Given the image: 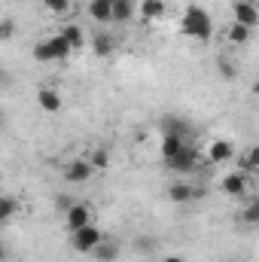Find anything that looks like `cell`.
<instances>
[{"label": "cell", "mask_w": 259, "mask_h": 262, "mask_svg": "<svg viewBox=\"0 0 259 262\" xmlns=\"http://www.w3.org/2000/svg\"><path fill=\"white\" fill-rule=\"evenodd\" d=\"M165 168L174 171V174H192L195 168H198V152H195V146L186 143V146L180 149V156H174L171 162H165Z\"/></svg>", "instance_id": "cell-4"}, {"label": "cell", "mask_w": 259, "mask_h": 262, "mask_svg": "<svg viewBox=\"0 0 259 262\" xmlns=\"http://www.w3.org/2000/svg\"><path fill=\"white\" fill-rule=\"evenodd\" d=\"M168 198H171L174 204H189V201H195V198H201V189H198V186H192V183L177 180V183H171Z\"/></svg>", "instance_id": "cell-9"}, {"label": "cell", "mask_w": 259, "mask_h": 262, "mask_svg": "<svg viewBox=\"0 0 259 262\" xmlns=\"http://www.w3.org/2000/svg\"><path fill=\"white\" fill-rule=\"evenodd\" d=\"M250 31H253V28H247V25H241V21H232L226 34H229V43H235V46H247V43H250Z\"/></svg>", "instance_id": "cell-18"}, {"label": "cell", "mask_w": 259, "mask_h": 262, "mask_svg": "<svg viewBox=\"0 0 259 262\" xmlns=\"http://www.w3.org/2000/svg\"><path fill=\"white\" fill-rule=\"evenodd\" d=\"M89 15H92V21H98V25H107V21H113V0H89Z\"/></svg>", "instance_id": "cell-10"}, {"label": "cell", "mask_w": 259, "mask_h": 262, "mask_svg": "<svg viewBox=\"0 0 259 262\" xmlns=\"http://www.w3.org/2000/svg\"><path fill=\"white\" fill-rule=\"evenodd\" d=\"M37 104L43 113H61V95L55 89H40L37 92Z\"/></svg>", "instance_id": "cell-13"}, {"label": "cell", "mask_w": 259, "mask_h": 262, "mask_svg": "<svg viewBox=\"0 0 259 262\" xmlns=\"http://www.w3.org/2000/svg\"><path fill=\"white\" fill-rule=\"evenodd\" d=\"M253 92H256V95H259V79H256V85H253Z\"/></svg>", "instance_id": "cell-29"}, {"label": "cell", "mask_w": 259, "mask_h": 262, "mask_svg": "<svg viewBox=\"0 0 259 262\" xmlns=\"http://www.w3.org/2000/svg\"><path fill=\"white\" fill-rule=\"evenodd\" d=\"M250 174H244V171H229L223 180H220V186H223V192L232 198H244L247 195V189H250V180H247Z\"/></svg>", "instance_id": "cell-5"}, {"label": "cell", "mask_w": 259, "mask_h": 262, "mask_svg": "<svg viewBox=\"0 0 259 262\" xmlns=\"http://www.w3.org/2000/svg\"><path fill=\"white\" fill-rule=\"evenodd\" d=\"M162 262H183V259H180V256H165Z\"/></svg>", "instance_id": "cell-28"}, {"label": "cell", "mask_w": 259, "mask_h": 262, "mask_svg": "<svg viewBox=\"0 0 259 262\" xmlns=\"http://www.w3.org/2000/svg\"><path fill=\"white\" fill-rule=\"evenodd\" d=\"M180 34L183 37H189V40H198V43H210V37H213V18L207 15V9L204 6H186L183 9V18H180Z\"/></svg>", "instance_id": "cell-1"}, {"label": "cell", "mask_w": 259, "mask_h": 262, "mask_svg": "<svg viewBox=\"0 0 259 262\" xmlns=\"http://www.w3.org/2000/svg\"><path fill=\"white\" fill-rule=\"evenodd\" d=\"M137 12H140L143 21H156V18H162L168 12V6H165V0H140Z\"/></svg>", "instance_id": "cell-14"}, {"label": "cell", "mask_w": 259, "mask_h": 262, "mask_svg": "<svg viewBox=\"0 0 259 262\" xmlns=\"http://www.w3.org/2000/svg\"><path fill=\"white\" fill-rule=\"evenodd\" d=\"M92 49H95V55H98V58H107V55L113 52V37H110V34H95Z\"/></svg>", "instance_id": "cell-21"}, {"label": "cell", "mask_w": 259, "mask_h": 262, "mask_svg": "<svg viewBox=\"0 0 259 262\" xmlns=\"http://www.w3.org/2000/svg\"><path fill=\"white\" fill-rule=\"evenodd\" d=\"M137 6L140 3H134V0H113V21H119V25L131 21L137 15Z\"/></svg>", "instance_id": "cell-15"}, {"label": "cell", "mask_w": 259, "mask_h": 262, "mask_svg": "<svg viewBox=\"0 0 259 262\" xmlns=\"http://www.w3.org/2000/svg\"><path fill=\"white\" fill-rule=\"evenodd\" d=\"M43 6L52 12V15H67L73 9V0H43Z\"/></svg>", "instance_id": "cell-24"}, {"label": "cell", "mask_w": 259, "mask_h": 262, "mask_svg": "<svg viewBox=\"0 0 259 262\" xmlns=\"http://www.w3.org/2000/svg\"><path fill=\"white\" fill-rule=\"evenodd\" d=\"M89 162L95 165V171H104V168L110 165V152H107V149H92V152H89Z\"/></svg>", "instance_id": "cell-25"}, {"label": "cell", "mask_w": 259, "mask_h": 262, "mask_svg": "<svg viewBox=\"0 0 259 262\" xmlns=\"http://www.w3.org/2000/svg\"><path fill=\"white\" fill-rule=\"evenodd\" d=\"M89 256H92V259H98V262H113L116 256H119V244H116V241H110V238H104V241L89 253Z\"/></svg>", "instance_id": "cell-16"}, {"label": "cell", "mask_w": 259, "mask_h": 262, "mask_svg": "<svg viewBox=\"0 0 259 262\" xmlns=\"http://www.w3.org/2000/svg\"><path fill=\"white\" fill-rule=\"evenodd\" d=\"M101 241H104V232H101L95 223L85 226V229H79V232H70V244H73L76 253H92Z\"/></svg>", "instance_id": "cell-3"}, {"label": "cell", "mask_w": 259, "mask_h": 262, "mask_svg": "<svg viewBox=\"0 0 259 262\" xmlns=\"http://www.w3.org/2000/svg\"><path fill=\"white\" fill-rule=\"evenodd\" d=\"M64 216H67V229H70V232H79V229L92 226V210H89L85 201H73L64 210Z\"/></svg>", "instance_id": "cell-6"}, {"label": "cell", "mask_w": 259, "mask_h": 262, "mask_svg": "<svg viewBox=\"0 0 259 262\" xmlns=\"http://www.w3.org/2000/svg\"><path fill=\"white\" fill-rule=\"evenodd\" d=\"M95 174V165L89 159H73L64 165V180L67 183H89Z\"/></svg>", "instance_id": "cell-7"}, {"label": "cell", "mask_w": 259, "mask_h": 262, "mask_svg": "<svg viewBox=\"0 0 259 262\" xmlns=\"http://www.w3.org/2000/svg\"><path fill=\"white\" fill-rule=\"evenodd\" d=\"M217 73H220L223 79H229V82H232V79L238 76V67H235V61H232V58L220 55V58H217Z\"/></svg>", "instance_id": "cell-22"}, {"label": "cell", "mask_w": 259, "mask_h": 262, "mask_svg": "<svg viewBox=\"0 0 259 262\" xmlns=\"http://www.w3.org/2000/svg\"><path fill=\"white\" fill-rule=\"evenodd\" d=\"M12 34H15V21L12 18H3L0 21V40H12Z\"/></svg>", "instance_id": "cell-27"}, {"label": "cell", "mask_w": 259, "mask_h": 262, "mask_svg": "<svg viewBox=\"0 0 259 262\" xmlns=\"http://www.w3.org/2000/svg\"><path fill=\"white\" fill-rule=\"evenodd\" d=\"M15 210H18V201H15L12 195L0 198V223H9V220L15 216Z\"/></svg>", "instance_id": "cell-23"}, {"label": "cell", "mask_w": 259, "mask_h": 262, "mask_svg": "<svg viewBox=\"0 0 259 262\" xmlns=\"http://www.w3.org/2000/svg\"><path fill=\"white\" fill-rule=\"evenodd\" d=\"M229 159H235V146H232L229 140H213V143L207 146V162L220 165V162H229Z\"/></svg>", "instance_id": "cell-11"}, {"label": "cell", "mask_w": 259, "mask_h": 262, "mask_svg": "<svg viewBox=\"0 0 259 262\" xmlns=\"http://www.w3.org/2000/svg\"><path fill=\"white\" fill-rule=\"evenodd\" d=\"M61 37L73 46V52L82 49V43H85V31H82L79 25H64V28H61Z\"/></svg>", "instance_id": "cell-19"}, {"label": "cell", "mask_w": 259, "mask_h": 262, "mask_svg": "<svg viewBox=\"0 0 259 262\" xmlns=\"http://www.w3.org/2000/svg\"><path fill=\"white\" fill-rule=\"evenodd\" d=\"M244 223L259 226V198H253V201L247 204V210H244Z\"/></svg>", "instance_id": "cell-26"}, {"label": "cell", "mask_w": 259, "mask_h": 262, "mask_svg": "<svg viewBox=\"0 0 259 262\" xmlns=\"http://www.w3.org/2000/svg\"><path fill=\"white\" fill-rule=\"evenodd\" d=\"M186 146L183 137H174V134H162V162H171L174 156H180V149Z\"/></svg>", "instance_id": "cell-17"}, {"label": "cell", "mask_w": 259, "mask_h": 262, "mask_svg": "<svg viewBox=\"0 0 259 262\" xmlns=\"http://www.w3.org/2000/svg\"><path fill=\"white\" fill-rule=\"evenodd\" d=\"M232 18L241 21V25H247V28H256L259 25L256 3H253V0H235V3H232Z\"/></svg>", "instance_id": "cell-8"}, {"label": "cell", "mask_w": 259, "mask_h": 262, "mask_svg": "<svg viewBox=\"0 0 259 262\" xmlns=\"http://www.w3.org/2000/svg\"><path fill=\"white\" fill-rule=\"evenodd\" d=\"M238 171H244V174L259 171V146H250V149L238 159Z\"/></svg>", "instance_id": "cell-20"}, {"label": "cell", "mask_w": 259, "mask_h": 262, "mask_svg": "<svg viewBox=\"0 0 259 262\" xmlns=\"http://www.w3.org/2000/svg\"><path fill=\"white\" fill-rule=\"evenodd\" d=\"M73 55V46L67 43L61 34H55V37H49V40H40L37 46H34V61H40V64H49V61H64Z\"/></svg>", "instance_id": "cell-2"}, {"label": "cell", "mask_w": 259, "mask_h": 262, "mask_svg": "<svg viewBox=\"0 0 259 262\" xmlns=\"http://www.w3.org/2000/svg\"><path fill=\"white\" fill-rule=\"evenodd\" d=\"M162 134H174V137H189L192 134V125L186 122V119H180V116H165L162 119Z\"/></svg>", "instance_id": "cell-12"}]
</instances>
